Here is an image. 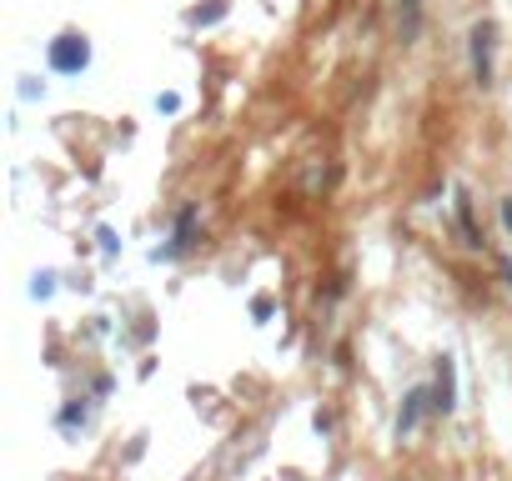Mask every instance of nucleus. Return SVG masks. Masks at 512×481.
<instances>
[{
    "label": "nucleus",
    "instance_id": "obj_10",
    "mask_svg": "<svg viewBox=\"0 0 512 481\" xmlns=\"http://www.w3.org/2000/svg\"><path fill=\"white\" fill-rule=\"evenodd\" d=\"M51 286H55V276L46 271V276H36V286H30V291H36V296H51Z\"/></svg>",
    "mask_w": 512,
    "mask_h": 481
},
{
    "label": "nucleus",
    "instance_id": "obj_6",
    "mask_svg": "<svg viewBox=\"0 0 512 481\" xmlns=\"http://www.w3.org/2000/svg\"><path fill=\"white\" fill-rule=\"evenodd\" d=\"M397 15H402V40H417V30H422V0H397Z\"/></svg>",
    "mask_w": 512,
    "mask_h": 481
},
{
    "label": "nucleus",
    "instance_id": "obj_4",
    "mask_svg": "<svg viewBox=\"0 0 512 481\" xmlns=\"http://www.w3.org/2000/svg\"><path fill=\"white\" fill-rule=\"evenodd\" d=\"M196 215H201V211H196V201L181 206V211H176V231H171V246H166V251H156V256H181V251H186L192 236H196Z\"/></svg>",
    "mask_w": 512,
    "mask_h": 481
},
{
    "label": "nucleus",
    "instance_id": "obj_5",
    "mask_svg": "<svg viewBox=\"0 0 512 481\" xmlns=\"http://www.w3.org/2000/svg\"><path fill=\"white\" fill-rule=\"evenodd\" d=\"M422 411H432V396H427L422 386H417V392H407V396H402V417H397V436H407V431L417 426V417H422Z\"/></svg>",
    "mask_w": 512,
    "mask_h": 481
},
{
    "label": "nucleus",
    "instance_id": "obj_3",
    "mask_svg": "<svg viewBox=\"0 0 512 481\" xmlns=\"http://www.w3.org/2000/svg\"><path fill=\"white\" fill-rule=\"evenodd\" d=\"M452 406H457V367H452V356L437 361V386H432V411L448 417Z\"/></svg>",
    "mask_w": 512,
    "mask_h": 481
},
{
    "label": "nucleus",
    "instance_id": "obj_9",
    "mask_svg": "<svg viewBox=\"0 0 512 481\" xmlns=\"http://www.w3.org/2000/svg\"><path fill=\"white\" fill-rule=\"evenodd\" d=\"M252 316H256V321L271 316V296H256V301H252Z\"/></svg>",
    "mask_w": 512,
    "mask_h": 481
},
{
    "label": "nucleus",
    "instance_id": "obj_1",
    "mask_svg": "<svg viewBox=\"0 0 512 481\" xmlns=\"http://www.w3.org/2000/svg\"><path fill=\"white\" fill-rule=\"evenodd\" d=\"M90 65V40L76 36V30H65V36L51 40V71H61V76H81Z\"/></svg>",
    "mask_w": 512,
    "mask_h": 481
},
{
    "label": "nucleus",
    "instance_id": "obj_12",
    "mask_svg": "<svg viewBox=\"0 0 512 481\" xmlns=\"http://www.w3.org/2000/svg\"><path fill=\"white\" fill-rule=\"evenodd\" d=\"M502 226L512 231V201H502Z\"/></svg>",
    "mask_w": 512,
    "mask_h": 481
},
{
    "label": "nucleus",
    "instance_id": "obj_2",
    "mask_svg": "<svg viewBox=\"0 0 512 481\" xmlns=\"http://www.w3.org/2000/svg\"><path fill=\"white\" fill-rule=\"evenodd\" d=\"M467 40H473V80L477 86H492V46H498V26H492V21H477Z\"/></svg>",
    "mask_w": 512,
    "mask_h": 481
},
{
    "label": "nucleus",
    "instance_id": "obj_8",
    "mask_svg": "<svg viewBox=\"0 0 512 481\" xmlns=\"http://www.w3.org/2000/svg\"><path fill=\"white\" fill-rule=\"evenodd\" d=\"M61 426H65V431L86 426V406H81V401H71V406H65V411H61Z\"/></svg>",
    "mask_w": 512,
    "mask_h": 481
},
{
    "label": "nucleus",
    "instance_id": "obj_7",
    "mask_svg": "<svg viewBox=\"0 0 512 481\" xmlns=\"http://www.w3.org/2000/svg\"><path fill=\"white\" fill-rule=\"evenodd\" d=\"M221 15H226V0H211V5H196L186 21H192V26H217Z\"/></svg>",
    "mask_w": 512,
    "mask_h": 481
},
{
    "label": "nucleus",
    "instance_id": "obj_11",
    "mask_svg": "<svg viewBox=\"0 0 512 481\" xmlns=\"http://www.w3.org/2000/svg\"><path fill=\"white\" fill-rule=\"evenodd\" d=\"M498 271H502V281H508V291H512V261H508V256H502V266H498Z\"/></svg>",
    "mask_w": 512,
    "mask_h": 481
}]
</instances>
